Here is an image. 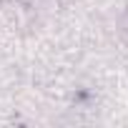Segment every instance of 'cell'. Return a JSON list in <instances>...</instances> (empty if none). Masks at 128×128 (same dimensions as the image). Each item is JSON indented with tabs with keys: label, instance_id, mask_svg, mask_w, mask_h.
Listing matches in <instances>:
<instances>
[{
	"label": "cell",
	"instance_id": "obj_1",
	"mask_svg": "<svg viewBox=\"0 0 128 128\" xmlns=\"http://www.w3.org/2000/svg\"><path fill=\"white\" fill-rule=\"evenodd\" d=\"M120 30H123V33L128 35V10H126V15L120 18Z\"/></svg>",
	"mask_w": 128,
	"mask_h": 128
}]
</instances>
